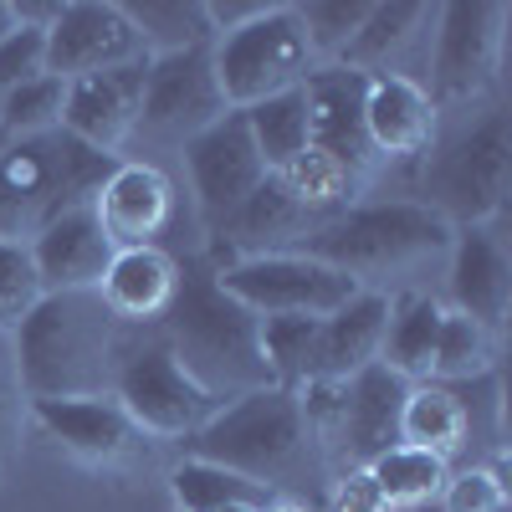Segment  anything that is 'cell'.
<instances>
[{
	"instance_id": "cb8c5ba5",
	"label": "cell",
	"mask_w": 512,
	"mask_h": 512,
	"mask_svg": "<svg viewBox=\"0 0 512 512\" xmlns=\"http://www.w3.org/2000/svg\"><path fill=\"white\" fill-rule=\"evenodd\" d=\"M384 323H390V297L374 292V287H364L354 303H344L338 313H328V318L318 323V344H313L308 384H313V379L344 384V379H354L359 369L379 364Z\"/></svg>"
},
{
	"instance_id": "ab89813d",
	"label": "cell",
	"mask_w": 512,
	"mask_h": 512,
	"mask_svg": "<svg viewBox=\"0 0 512 512\" xmlns=\"http://www.w3.org/2000/svg\"><path fill=\"white\" fill-rule=\"evenodd\" d=\"M200 6H205L210 31H216V36H231V31L251 26L256 16H267L277 0H200Z\"/></svg>"
},
{
	"instance_id": "836d02e7",
	"label": "cell",
	"mask_w": 512,
	"mask_h": 512,
	"mask_svg": "<svg viewBox=\"0 0 512 512\" xmlns=\"http://www.w3.org/2000/svg\"><path fill=\"white\" fill-rule=\"evenodd\" d=\"M62 108H67V82L62 77H31L21 88L0 93V134L6 139H36L62 128Z\"/></svg>"
},
{
	"instance_id": "7bdbcfd3",
	"label": "cell",
	"mask_w": 512,
	"mask_h": 512,
	"mask_svg": "<svg viewBox=\"0 0 512 512\" xmlns=\"http://www.w3.org/2000/svg\"><path fill=\"white\" fill-rule=\"evenodd\" d=\"M267 512H308V507H297V502H277V507H267Z\"/></svg>"
},
{
	"instance_id": "d590c367",
	"label": "cell",
	"mask_w": 512,
	"mask_h": 512,
	"mask_svg": "<svg viewBox=\"0 0 512 512\" xmlns=\"http://www.w3.org/2000/svg\"><path fill=\"white\" fill-rule=\"evenodd\" d=\"M41 297H47V287H41V277H36L31 246L0 241V333H16L36 313Z\"/></svg>"
},
{
	"instance_id": "f35d334b",
	"label": "cell",
	"mask_w": 512,
	"mask_h": 512,
	"mask_svg": "<svg viewBox=\"0 0 512 512\" xmlns=\"http://www.w3.org/2000/svg\"><path fill=\"white\" fill-rule=\"evenodd\" d=\"M446 512H507V487L492 466H466L441 487Z\"/></svg>"
},
{
	"instance_id": "9c48e42d",
	"label": "cell",
	"mask_w": 512,
	"mask_h": 512,
	"mask_svg": "<svg viewBox=\"0 0 512 512\" xmlns=\"http://www.w3.org/2000/svg\"><path fill=\"white\" fill-rule=\"evenodd\" d=\"M216 282L251 318H328L364 292L354 277H344L308 251L241 256V262L216 267Z\"/></svg>"
},
{
	"instance_id": "4316f807",
	"label": "cell",
	"mask_w": 512,
	"mask_h": 512,
	"mask_svg": "<svg viewBox=\"0 0 512 512\" xmlns=\"http://www.w3.org/2000/svg\"><path fill=\"white\" fill-rule=\"evenodd\" d=\"M466 436H472V410H466L456 390L431 384V379L410 384L405 410H400V446H420V451L451 461L466 446Z\"/></svg>"
},
{
	"instance_id": "9a60e30c",
	"label": "cell",
	"mask_w": 512,
	"mask_h": 512,
	"mask_svg": "<svg viewBox=\"0 0 512 512\" xmlns=\"http://www.w3.org/2000/svg\"><path fill=\"white\" fill-rule=\"evenodd\" d=\"M144 77H149V57H144V62H128V67H108V72H93V77L67 82L62 134H72L77 144H88V149L118 159V154L128 149V139L139 134Z\"/></svg>"
},
{
	"instance_id": "e0dca14e",
	"label": "cell",
	"mask_w": 512,
	"mask_h": 512,
	"mask_svg": "<svg viewBox=\"0 0 512 512\" xmlns=\"http://www.w3.org/2000/svg\"><path fill=\"white\" fill-rule=\"evenodd\" d=\"M31 420L47 431L72 461L82 466H128L139 456L144 436L123 415L113 395H82V400H31Z\"/></svg>"
},
{
	"instance_id": "74e56055",
	"label": "cell",
	"mask_w": 512,
	"mask_h": 512,
	"mask_svg": "<svg viewBox=\"0 0 512 512\" xmlns=\"http://www.w3.org/2000/svg\"><path fill=\"white\" fill-rule=\"evenodd\" d=\"M26 420H31V400H26V384H21L16 344H11V333H0V451H11L21 441Z\"/></svg>"
},
{
	"instance_id": "277c9868",
	"label": "cell",
	"mask_w": 512,
	"mask_h": 512,
	"mask_svg": "<svg viewBox=\"0 0 512 512\" xmlns=\"http://www.w3.org/2000/svg\"><path fill=\"white\" fill-rule=\"evenodd\" d=\"M451 236L456 231L420 200H364L349 205L344 216H333L328 226H318L303 241V251L354 277L359 287H369L379 277H405L446 256Z\"/></svg>"
},
{
	"instance_id": "d6a6232c",
	"label": "cell",
	"mask_w": 512,
	"mask_h": 512,
	"mask_svg": "<svg viewBox=\"0 0 512 512\" xmlns=\"http://www.w3.org/2000/svg\"><path fill=\"white\" fill-rule=\"evenodd\" d=\"M318 323L323 318H256V344H262L272 384H282V390H303L308 384Z\"/></svg>"
},
{
	"instance_id": "f6af8a7d",
	"label": "cell",
	"mask_w": 512,
	"mask_h": 512,
	"mask_svg": "<svg viewBox=\"0 0 512 512\" xmlns=\"http://www.w3.org/2000/svg\"><path fill=\"white\" fill-rule=\"evenodd\" d=\"M6 144H11V139H6V134H0V149H6Z\"/></svg>"
},
{
	"instance_id": "8992f818",
	"label": "cell",
	"mask_w": 512,
	"mask_h": 512,
	"mask_svg": "<svg viewBox=\"0 0 512 512\" xmlns=\"http://www.w3.org/2000/svg\"><path fill=\"white\" fill-rule=\"evenodd\" d=\"M512 190V118L487 108L451 134L431 139L420 169V205L436 210L451 231L487 226Z\"/></svg>"
},
{
	"instance_id": "ffe728a7",
	"label": "cell",
	"mask_w": 512,
	"mask_h": 512,
	"mask_svg": "<svg viewBox=\"0 0 512 512\" xmlns=\"http://www.w3.org/2000/svg\"><path fill=\"white\" fill-rule=\"evenodd\" d=\"M436 103L410 72H379L364 77V134L379 164L415 159L436 139Z\"/></svg>"
},
{
	"instance_id": "60d3db41",
	"label": "cell",
	"mask_w": 512,
	"mask_h": 512,
	"mask_svg": "<svg viewBox=\"0 0 512 512\" xmlns=\"http://www.w3.org/2000/svg\"><path fill=\"white\" fill-rule=\"evenodd\" d=\"M333 512H390V502L379 497V487L369 482L364 466H354V472H344V482H338Z\"/></svg>"
},
{
	"instance_id": "8fae6325",
	"label": "cell",
	"mask_w": 512,
	"mask_h": 512,
	"mask_svg": "<svg viewBox=\"0 0 512 512\" xmlns=\"http://www.w3.org/2000/svg\"><path fill=\"white\" fill-rule=\"evenodd\" d=\"M226 113L231 108L221 98L210 47H190V52H175V57H149L139 134L169 139V144L185 149L195 134H205V128L216 118H226Z\"/></svg>"
},
{
	"instance_id": "d4e9b609",
	"label": "cell",
	"mask_w": 512,
	"mask_h": 512,
	"mask_svg": "<svg viewBox=\"0 0 512 512\" xmlns=\"http://www.w3.org/2000/svg\"><path fill=\"white\" fill-rule=\"evenodd\" d=\"M441 318H446V308L436 303L431 292H400V297H390V323H384L379 364L390 374H400V379H410V384H425V379H431V354H436Z\"/></svg>"
},
{
	"instance_id": "b9f144b4",
	"label": "cell",
	"mask_w": 512,
	"mask_h": 512,
	"mask_svg": "<svg viewBox=\"0 0 512 512\" xmlns=\"http://www.w3.org/2000/svg\"><path fill=\"white\" fill-rule=\"evenodd\" d=\"M11 31H21V16H16V0H0V41Z\"/></svg>"
},
{
	"instance_id": "83f0119b",
	"label": "cell",
	"mask_w": 512,
	"mask_h": 512,
	"mask_svg": "<svg viewBox=\"0 0 512 512\" xmlns=\"http://www.w3.org/2000/svg\"><path fill=\"white\" fill-rule=\"evenodd\" d=\"M118 11L134 26L144 57H175V52L210 47V41H216L200 0H123Z\"/></svg>"
},
{
	"instance_id": "ba28073f",
	"label": "cell",
	"mask_w": 512,
	"mask_h": 512,
	"mask_svg": "<svg viewBox=\"0 0 512 512\" xmlns=\"http://www.w3.org/2000/svg\"><path fill=\"white\" fill-rule=\"evenodd\" d=\"M113 400L139 425V436H159V441H185L221 410V400L205 395L175 364L159 328L149 338H128L123 344V359L113 369Z\"/></svg>"
},
{
	"instance_id": "5bb4252c",
	"label": "cell",
	"mask_w": 512,
	"mask_h": 512,
	"mask_svg": "<svg viewBox=\"0 0 512 512\" xmlns=\"http://www.w3.org/2000/svg\"><path fill=\"white\" fill-rule=\"evenodd\" d=\"M144 62V47L118 0H62V16L47 26V72L62 82L93 77L108 67Z\"/></svg>"
},
{
	"instance_id": "484cf974",
	"label": "cell",
	"mask_w": 512,
	"mask_h": 512,
	"mask_svg": "<svg viewBox=\"0 0 512 512\" xmlns=\"http://www.w3.org/2000/svg\"><path fill=\"white\" fill-rule=\"evenodd\" d=\"M431 26V6H420V0H374L359 36L349 41V52L338 57L333 67H349V72H364V77H379V72H395V57L405 47L425 36Z\"/></svg>"
},
{
	"instance_id": "3957f363",
	"label": "cell",
	"mask_w": 512,
	"mask_h": 512,
	"mask_svg": "<svg viewBox=\"0 0 512 512\" xmlns=\"http://www.w3.org/2000/svg\"><path fill=\"white\" fill-rule=\"evenodd\" d=\"M113 164L118 159L77 144L62 128L36 139H11L0 149V241L31 246L57 216L93 205Z\"/></svg>"
},
{
	"instance_id": "5b68a950",
	"label": "cell",
	"mask_w": 512,
	"mask_h": 512,
	"mask_svg": "<svg viewBox=\"0 0 512 512\" xmlns=\"http://www.w3.org/2000/svg\"><path fill=\"white\" fill-rule=\"evenodd\" d=\"M185 451H190V461L226 466V472L251 477L277 492L287 477H297L308 466L313 441H308L297 390L267 384V390H251V395L221 405L195 436H185Z\"/></svg>"
},
{
	"instance_id": "8d00e7d4",
	"label": "cell",
	"mask_w": 512,
	"mask_h": 512,
	"mask_svg": "<svg viewBox=\"0 0 512 512\" xmlns=\"http://www.w3.org/2000/svg\"><path fill=\"white\" fill-rule=\"evenodd\" d=\"M31 77H47V31L41 26H21L0 41V93L21 88Z\"/></svg>"
},
{
	"instance_id": "ee69618b",
	"label": "cell",
	"mask_w": 512,
	"mask_h": 512,
	"mask_svg": "<svg viewBox=\"0 0 512 512\" xmlns=\"http://www.w3.org/2000/svg\"><path fill=\"white\" fill-rule=\"evenodd\" d=\"M226 512H256V507H226Z\"/></svg>"
},
{
	"instance_id": "d6986e66",
	"label": "cell",
	"mask_w": 512,
	"mask_h": 512,
	"mask_svg": "<svg viewBox=\"0 0 512 512\" xmlns=\"http://www.w3.org/2000/svg\"><path fill=\"white\" fill-rule=\"evenodd\" d=\"M410 395V379L390 374L384 364L359 369L354 379H344V420H338V441L333 456L349 466H369L379 451L400 446V410Z\"/></svg>"
},
{
	"instance_id": "603a6c76",
	"label": "cell",
	"mask_w": 512,
	"mask_h": 512,
	"mask_svg": "<svg viewBox=\"0 0 512 512\" xmlns=\"http://www.w3.org/2000/svg\"><path fill=\"white\" fill-rule=\"evenodd\" d=\"M180 292V262L164 246H128L113 251V262L98 282L103 308L123 328H154Z\"/></svg>"
},
{
	"instance_id": "7402d4cb",
	"label": "cell",
	"mask_w": 512,
	"mask_h": 512,
	"mask_svg": "<svg viewBox=\"0 0 512 512\" xmlns=\"http://www.w3.org/2000/svg\"><path fill=\"white\" fill-rule=\"evenodd\" d=\"M31 262H36V277L47 287V297L52 292H98V282L113 262V241L103 236L93 205H82V210L57 216L31 241Z\"/></svg>"
},
{
	"instance_id": "44dd1931",
	"label": "cell",
	"mask_w": 512,
	"mask_h": 512,
	"mask_svg": "<svg viewBox=\"0 0 512 512\" xmlns=\"http://www.w3.org/2000/svg\"><path fill=\"white\" fill-rule=\"evenodd\" d=\"M451 313L482 323L487 333H502L512 313V262L492 226H466L451 236Z\"/></svg>"
},
{
	"instance_id": "f546056e",
	"label": "cell",
	"mask_w": 512,
	"mask_h": 512,
	"mask_svg": "<svg viewBox=\"0 0 512 512\" xmlns=\"http://www.w3.org/2000/svg\"><path fill=\"white\" fill-rule=\"evenodd\" d=\"M175 497H180V512H226V507H256L267 512L277 507V492L251 482V477H236L226 466H210V461H185L175 472Z\"/></svg>"
},
{
	"instance_id": "7c38bea8",
	"label": "cell",
	"mask_w": 512,
	"mask_h": 512,
	"mask_svg": "<svg viewBox=\"0 0 512 512\" xmlns=\"http://www.w3.org/2000/svg\"><path fill=\"white\" fill-rule=\"evenodd\" d=\"M185 169H190V195H195V210L205 231L216 236L226 226L231 210L267 180L262 169V154H256L251 144V128H246V113H226L205 128V134H195L185 144Z\"/></svg>"
},
{
	"instance_id": "2e32d148",
	"label": "cell",
	"mask_w": 512,
	"mask_h": 512,
	"mask_svg": "<svg viewBox=\"0 0 512 512\" xmlns=\"http://www.w3.org/2000/svg\"><path fill=\"white\" fill-rule=\"evenodd\" d=\"M175 210H180V195L169 185V175L144 159H118L113 175L93 195V216L103 236L113 241V251L159 246V236L175 226Z\"/></svg>"
},
{
	"instance_id": "4fadbf2b",
	"label": "cell",
	"mask_w": 512,
	"mask_h": 512,
	"mask_svg": "<svg viewBox=\"0 0 512 512\" xmlns=\"http://www.w3.org/2000/svg\"><path fill=\"white\" fill-rule=\"evenodd\" d=\"M308 149L364 190L379 169L369 134H364V72L349 67H313L308 82Z\"/></svg>"
},
{
	"instance_id": "6da1fadb",
	"label": "cell",
	"mask_w": 512,
	"mask_h": 512,
	"mask_svg": "<svg viewBox=\"0 0 512 512\" xmlns=\"http://www.w3.org/2000/svg\"><path fill=\"white\" fill-rule=\"evenodd\" d=\"M26 400H82L113 395V369L128 333L98 292H52L11 333Z\"/></svg>"
},
{
	"instance_id": "1f68e13d",
	"label": "cell",
	"mask_w": 512,
	"mask_h": 512,
	"mask_svg": "<svg viewBox=\"0 0 512 512\" xmlns=\"http://www.w3.org/2000/svg\"><path fill=\"white\" fill-rule=\"evenodd\" d=\"M497 364V333L482 323L461 318L446 308L441 333H436V354H431V384H461V379H487Z\"/></svg>"
},
{
	"instance_id": "4dcf8cb0",
	"label": "cell",
	"mask_w": 512,
	"mask_h": 512,
	"mask_svg": "<svg viewBox=\"0 0 512 512\" xmlns=\"http://www.w3.org/2000/svg\"><path fill=\"white\" fill-rule=\"evenodd\" d=\"M369 482L379 487V497L390 502V507H415V502H431L441 497L446 487V461L431 456V451H420V446H390V451H379L369 466Z\"/></svg>"
},
{
	"instance_id": "ac0fdd59",
	"label": "cell",
	"mask_w": 512,
	"mask_h": 512,
	"mask_svg": "<svg viewBox=\"0 0 512 512\" xmlns=\"http://www.w3.org/2000/svg\"><path fill=\"white\" fill-rule=\"evenodd\" d=\"M323 221L297 200L277 175H267L256 185L231 216L216 231V246L226 251V262H241V256H277V251H303V241L318 231ZM216 262V267H226Z\"/></svg>"
},
{
	"instance_id": "f1b7e54d",
	"label": "cell",
	"mask_w": 512,
	"mask_h": 512,
	"mask_svg": "<svg viewBox=\"0 0 512 512\" xmlns=\"http://www.w3.org/2000/svg\"><path fill=\"white\" fill-rule=\"evenodd\" d=\"M246 113V128H251V144L262 154V169L267 175H282L297 159L308 154V93L292 88V93H277L256 108H241Z\"/></svg>"
},
{
	"instance_id": "30bf717a",
	"label": "cell",
	"mask_w": 512,
	"mask_h": 512,
	"mask_svg": "<svg viewBox=\"0 0 512 512\" xmlns=\"http://www.w3.org/2000/svg\"><path fill=\"white\" fill-rule=\"evenodd\" d=\"M507 6L502 0H451V6H436V41H431V103L456 108V103H472L497 62H502V41H507Z\"/></svg>"
},
{
	"instance_id": "e575fe53",
	"label": "cell",
	"mask_w": 512,
	"mask_h": 512,
	"mask_svg": "<svg viewBox=\"0 0 512 512\" xmlns=\"http://www.w3.org/2000/svg\"><path fill=\"white\" fill-rule=\"evenodd\" d=\"M374 0H308V6H292L297 26H303L308 47H313V62H338L349 52V41L359 36L364 16H369Z\"/></svg>"
},
{
	"instance_id": "7a4b0ae2",
	"label": "cell",
	"mask_w": 512,
	"mask_h": 512,
	"mask_svg": "<svg viewBox=\"0 0 512 512\" xmlns=\"http://www.w3.org/2000/svg\"><path fill=\"white\" fill-rule=\"evenodd\" d=\"M154 328L164 349L175 354V364L221 405L272 384V369L262 359V344H256V318L221 292L216 267H180V292Z\"/></svg>"
},
{
	"instance_id": "52a82bcc",
	"label": "cell",
	"mask_w": 512,
	"mask_h": 512,
	"mask_svg": "<svg viewBox=\"0 0 512 512\" xmlns=\"http://www.w3.org/2000/svg\"><path fill=\"white\" fill-rule=\"evenodd\" d=\"M210 62H216V82H221L226 108H236V113L267 103L277 93L303 88L308 72L318 67L303 26H297L292 6H282V0L267 16H256L251 26L210 41Z\"/></svg>"
}]
</instances>
